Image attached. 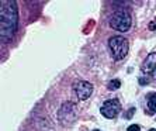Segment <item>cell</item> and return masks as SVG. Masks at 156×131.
<instances>
[{
    "mask_svg": "<svg viewBox=\"0 0 156 131\" xmlns=\"http://www.w3.org/2000/svg\"><path fill=\"white\" fill-rule=\"evenodd\" d=\"M152 78H153V79H156V68L153 69V72H152Z\"/></svg>",
    "mask_w": 156,
    "mask_h": 131,
    "instance_id": "obj_14",
    "label": "cell"
},
{
    "mask_svg": "<svg viewBox=\"0 0 156 131\" xmlns=\"http://www.w3.org/2000/svg\"><path fill=\"white\" fill-rule=\"evenodd\" d=\"M149 131H156V130H155V128H151V130H149Z\"/></svg>",
    "mask_w": 156,
    "mask_h": 131,
    "instance_id": "obj_15",
    "label": "cell"
},
{
    "mask_svg": "<svg viewBox=\"0 0 156 131\" xmlns=\"http://www.w3.org/2000/svg\"><path fill=\"white\" fill-rule=\"evenodd\" d=\"M108 47L113 58L117 61H121L122 58H125L128 54V49H129V42H128L127 38L124 37H111L108 41Z\"/></svg>",
    "mask_w": 156,
    "mask_h": 131,
    "instance_id": "obj_3",
    "label": "cell"
},
{
    "mask_svg": "<svg viewBox=\"0 0 156 131\" xmlns=\"http://www.w3.org/2000/svg\"><path fill=\"white\" fill-rule=\"evenodd\" d=\"M134 113H135V109H134V107H131L127 113H125V118H131V117H132L131 114H134Z\"/></svg>",
    "mask_w": 156,
    "mask_h": 131,
    "instance_id": "obj_11",
    "label": "cell"
},
{
    "mask_svg": "<svg viewBox=\"0 0 156 131\" xmlns=\"http://www.w3.org/2000/svg\"><path fill=\"white\" fill-rule=\"evenodd\" d=\"M131 24H132V18H131V14L127 10L114 11L110 17V27L115 31L125 33L131 28Z\"/></svg>",
    "mask_w": 156,
    "mask_h": 131,
    "instance_id": "obj_2",
    "label": "cell"
},
{
    "mask_svg": "<svg viewBox=\"0 0 156 131\" xmlns=\"http://www.w3.org/2000/svg\"><path fill=\"white\" fill-rule=\"evenodd\" d=\"M121 111V104L118 99H110L100 107V113L107 118H114Z\"/></svg>",
    "mask_w": 156,
    "mask_h": 131,
    "instance_id": "obj_5",
    "label": "cell"
},
{
    "mask_svg": "<svg viewBox=\"0 0 156 131\" xmlns=\"http://www.w3.org/2000/svg\"><path fill=\"white\" fill-rule=\"evenodd\" d=\"M146 104L151 113H156V92L155 93H149L146 99Z\"/></svg>",
    "mask_w": 156,
    "mask_h": 131,
    "instance_id": "obj_8",
    "label": "cell"
},
{
    "mask_svg": "<svg viewBox=\"0 0 156 131\" xmlns=\"http://www.w3.org/2000/svg\"><path fill=\"white\" fill-rule=\"evenodd\" d=\"M127 131H141V127H139L138 124H132V126H129V127H128Z\"/></svg>",
    "mask_w": 156,
    "mask_h": 131,
    "instance_id": "obj_10",
    "label": "cell"
},
{
    "mask_svg": "<svg viewBox=\"0 0 156 131\" xmlns=\"http://www.w3.org/2000/svg\"><path fill=\"white\" fill-rule=\"evenodd\" d=\"M73 92L79 100H86L93 93V85L89 82H84V80H79V82L73 83Z\"/></svg>",
    "mask_w": 156,
    "mask_h": 131,
    "instance_id": "obj_6",
    "label": "cell"
},
{
    "mask_svg": "<svg viewBox=\"0 0 156 131\" xmlns=\"http://www.w3.org/2000/svg\"><path fill=\"white\" fill-rule=\"evenodd\" d=\"M120 86H121V80H118V79H113L108 83V89H111V90H115Z\"/></svg>",
    "mask_w": 156,
    "mask_h": 131,
    "instance_id": "obj_9",
    "label": "cell"
},
{
    "mask_svg": "<svg viewBox=\"0 0 156 131\" xmlns=\"http://www.w3.org/2000/svg\"><path fill=\"white\" fill-rule=\"evenodd\" d=\"M149 30H156V24H155V23H151V24H149Z\"/></svg>",
    "mask_w": 156,
    "mask_h": 131,
    "instance_id": "obj_12",
    "label": "cell"
},
{
    "mask_svg": "<svg viewBox=\"0 0 156 131\" xmlns=\"http://www.w3.org/2000/svg\"><path fill=\"white\" fill-rule=\"evenodd\" d=\"M18 27V9L17 3L10 0H3L0 4V33L2 41H10L14 37Z\"/></svg>",
    "mask_w": 156,
    "mask_h": 131,
    "instance_id": "obj_1",
    "label": "cell"
},
{
    "mask_svg": "<svg viewBox=\"0 0 156 131\" xmlns=\"http://www.w3.org/2000/svg\"><path fill=\"white\" fill-rule=\"evenodd\" d=\"M58 120L62 126H70L76 120V106L72 102H66L61 106L58 111Z\"/></svg>",
    "mask_w": 156,
    "mask_h": 131,
    "instance_id": "obj_4",
    "label": "cell"
},
{
    "mask_svg": "<svg viewBox=\"0 0 156 131\" xmlns=\"http://www.w3.org/2000/svg\"><path fill=\"white\" fill-rule=\"evenodd\" d=\"M155 68H156V52H151V54L146 56L145 61H144L142 71L145 73H152Z\"/></svg>",
    "mask_w": 156,
    "mask_h": 131,
    "instance_id": "obj_7",
    "label": "cell"
},
{
    "mask_svg": "<svg viewBox=\"0 0 156 131\" xmlns=\"http://www.w3.org/2000/svg\"><path fill=\"white\" fill-rule=\"evenodd\" d=\"M139 83H141V85H146L148 82H146V79H142V78H141V79H139Z\"/></svg>",
    "mask_w": 156,
    "mask_h": 131,
    "instance_id": "obj_13",
    "label": "cell"
},
{
    "mask_svg": "<svg viewBox=\"0 0 156 131\" xmlns=\"http://www.w3.org/2000/svg\"><path fill=\"white\" fill-rule=\"evenodd\" d=\"M93 131H100V130H93Z\"/></svg>",
    "mask_w": 156,
    "mask_h": 131,
    "instance_id": "obj_16",
    "label": "cell"
}]
</instances>
